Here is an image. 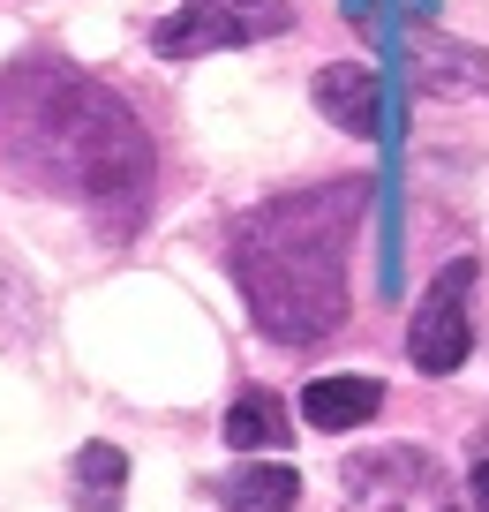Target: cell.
<instances>
[{
	"mask_svg": "<svg viewBox=\"0 0 489 512\" xmlns=\"http://www.w3.org/2000/svg\"><path fill=\"white\" fill-rule=\"evenodd\" d=\"M362 219V189H301L249 211L234 234V279L249 317L271 339H324L347 309V234Z\"/></svg>",
	"mask_w": 489,
	"mask_h": 512,
	"instance_id": "obj_1",
	"label": "cell"
},
{
	"mask_svg": "<svg viewBox=\"0 0 489 512\" xmlns=\"http://www.w3.org/2000/svg\"><path fill=\"white\" fill-rule=\"evenodd\" d=\"M286 23H294L286 0H181L151 31V46L166 61H196V53H226V46H264Z\"/></svg>",
	"mask_w": 489,
	"mask_h": 512,
	"instance_id": "obj_2",
	"label": "cell"
},
{
	"mask_svg": "<svg viewBox=\"0 0 489 512\" xmlns=\"http://www.w3.org/2000/svg\"><path fill=\"white\" fill-rule=\"evenodd\" d=\"M467 294H474V264H467V256H452V264L429 279V294L414 302L407 354H414L422 377H452V369L467 362Z\"/></svg>",
	"mask_w": 489,
	"mask_h": 512,
	"instance_id": "obj_3",
	"label": "cell"
},
{
	"mask_svg": "<svg viewBox=\"0 0 489 512\" xmlns=\"http://www.w3.org/2000/svg\"><path fill=\"white\" fill-rule=\"evenodd\" d=\"M407 83L429 98H489V53L444 31H407Z\"/></svg>",
	"mask_w": 489,
	"mask_h": 512,
	"instance_id": "obj_4",
	"label": "cell"
},
{
	"mask_svg": "<svg viewBox=\"0 0 489 512\" xmlns=\"http://www.w3.org/2000/svg\"><path fill=\"white\" fill-rule=\"evenodd\" d=\"M316 113L332 128H347V136H377L384 128V83L369 61H332L324 76H316Z\"/></svg>",
	"mask_w": 489,
	"mask_h": 512,
	"instance_id": "obj_5",
	"label": "cell"
},
{
	"mask_svg": "<svg viewBox=\"0 0 489 512\" xmlns=\"http://www.w3.org/2000/svg\"><path fill=\"white\" fill-rule=\"evenodd\" d=\"M384 407V384L377 377H316L309 392H301V422L309 430H362V422H377Z\"/></svg>",
	"mask_w": 489,
	"mask_h": 512,
	"instance_id": "obj_6",
	"label": "cell"
},
{
	"mask_svg": "<svg viewBox=\"0 0 489 512\" xmlns=\"http://www.w3.org/2000/svg\"><path fill=\"white\" fill-rule=\"evenodd\" d=\"M68 497H76V512H121L128 497V452L121 445H83L76 467H68Z\"/></svg>",
	"mask_w": 489,
	"mask_h": 512,
	"instance_id": "obj_7",
	"label": "cell"
},
{
	"mask_svg": "<svg viewBox=\"0 0 489 512\" xmlns=\"http://www.w3.org/2000/svg\"><path fill=\"white\" fill-rule=\"evenodd\" d=\"M294 497H301V475L279 460L219 475V505H234V512H294Z\"/></svg>",
	"mask_w": 489,
	"mask_h": 512,
	"instance_id": "obj_8",
	"label": "cell"
},
{
	"mask_svg": "<svg viewBox=\"0 0 489 512\" xmlns=\"http://www.w3.org/2000/svg\"><path fill=\"white\" fill-rule=\"evenodd\" d=\"M226 445L234 452H271V445H286L294 437V422H286V400L279 392H241L234 407H226Z\"/></svg>",
	"mask_w": 489,
	"mask_h": 512,
	"instance_id": "obj_9",
	"label": "cell"
},
{
	"mask_svg": "<svg viewBox=\"0 0 489 512\" xmlns=\"http://www.w3.org/2000/svg\"><path fill=\"white\" fill-rule=\"evenodd\" d=\"M467 497H474V512H489V460H474V475H467Z\"/></svg>",
	"mask_w": 489,
	"mask_h": 512,
	"instance_id": "obj_10",
	"label": "cell"
}]
</instances>
